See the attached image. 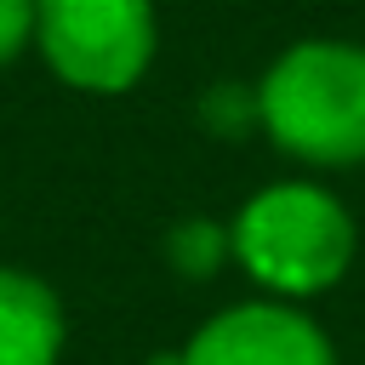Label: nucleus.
Returning <instances> with one entry per match:
<instances>
[{"label":"nucleus","mask_w":365,"mask_h":365,"mask_svg":"<svg viewBox=\"0 0 365 365\" xmlns=\"http://www.w3.org/2000/svg\"><path fill=\"white\" fill-rule=\"evenodd\" d=\"M34 40V0H0V68Z\"/></svg>","instance_id":"obj_7"},{"label":"nucleus","mask_w":365,"mask_h":365,"mask_svg":"<svg viewBox=\"0 0 365 365\" xmlns=\"http://www.w3.org/2000/svg\"><path fill=\"white\" fill-rule=\"evenodd\" d=\"M228 251L262 291L319 297L354 262V217L319 182H274L240 205Z\"/></svg>","instance_id":"obj_2"},{"label":"nucleus","mask_w":365,"mask_h":365,"mask_svg":"<svg viewBox=\"0 0 365 365\" xmlns=\"http://www.w3.org/2000/svg\"><path fill=\"white\" fill-rule=\"evenodd\" d=\"M257 125L308 165L365 160V46L302 40L257 86Z\"/></svg>","instance_id":"obj_1"},{"label":"nucleus","mask_w":365,"mask_h":365,"mask_svg":"<svg viewBox=\"0 0 365 365\" xmlns=\"http://www.w3.org/2000/svg\"><path fill=\"white\" fill-rule=\"evenodd\" d=\"M63 302L46 279L0 268V365H57Z\"/></svg>","instance_id":"obj_5"},{"label":"nucleus","mask_w":365,"mask_h":365,"mask_svg":"<svg viewBox=\"0 0 365 365\" xmlns=\"http://www.w3.org/2000/svg\"><path fill=\"white\" fill-rule=\"evenodd\" d=\"M148 365H182V354H160V359H148Z\"/></svg>","instance_id":"obj_8"},{"label":"nucleus","mask_w":365,"mask_h":365,"mask_svg":"<svg viewBox=\"0 0 365 365\" xmlns=\"http://www.w3.org/2000/svg\"><path fill=\"white\" fill-rule=\"evenodd\" d=\"M34 46L63 86L114 97L137 86L154 63V6L148 0H34Z\"/></svg>","instance_id":"obj_3"},{"label":"nucleus","mask_w":365,"mask_h":365,"mask_svg":"<svg viewBox=\"0 0 365 365\" xmlns=\"http://www.w3.org/2000/svg\"><path fill=\"white\" fill-rule=\"evenodd\" d=\"M165 251H171V262H177L182 274L205 279V274L228 257V234H222L217 222H205V217H188V222H177V228H171Z\"/></svg>","instance_id":"obj_6"},{"label":"nucleus","mask_w":365,"mask_h":365,"mask_svg":"<svg viewBox=\"0 0 365 365\" xmlns=\"http://www.w3.org/2000/svg\"><path fill=\"white\" fill-rule=\"evenodd\" d=\"M182 365H336V348L302 308L262 297L211 314L182 348Z\"/></svg>","instance_id":"obj_4"}]
</instances>
